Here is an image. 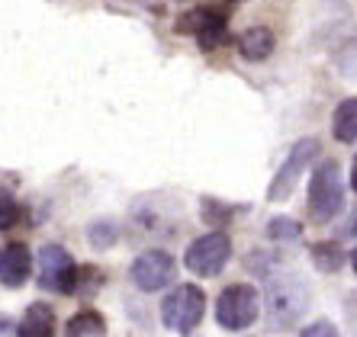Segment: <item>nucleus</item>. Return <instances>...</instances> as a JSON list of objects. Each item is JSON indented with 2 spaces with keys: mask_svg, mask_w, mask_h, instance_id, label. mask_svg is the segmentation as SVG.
<instances>
[{
  "mask_svg": "<svg viewBox=\"0 0 357 337\" xmlns=\"http://www.w3.org/2000/svg\"><path fill=\"white\" fill-rule=\"evenodd\" d=\"M203 315H206V292L193 283H183L161 299V321L174 334H193Z\"/></svg>",
  "mask_w": 357,
  "mask_h": 337,
  "instance_id": "f257e3e1",
  "label": "nucleus"
},
{
  "mask_svg": "<svg viewBox=\"0 0 357 337\" xmlns=\"http://www.w3.org/2000/svg\"><path fill=\"white\" fill-rule=\"evenodd\" d=\"M261 315V296L248 283H235L222 289L216 299V321L225 331H248Z\"/></svg>",
  "mask_w": 357,
  "mask_h": 337,
  "instance_id": "f03ea898",
  "label": "nucleus"
},
{
  "mask_svg": "<svg viewBox=\"0 0 357 337\" xmlns=\"http://www.w3.org/2000/svg\"><path fill=\"white\" fill-rule=\"evenodd\" d=\"M344 206V183H341V167L335 161H322L312 171V187H309V212L316 222H332Z\"/></svg>",
  "mask_w": 357,
  "mask_h": 337,
  "instance_id": "7ed1b4c3",
  "label": "nucleus"
},
{
  "mask_svg": "<svg viewBox=\"0 0 357 337\" xmlns=\"http://www.w3.org/2000/svg\"><path fill=\"white\" fill-rule=\"evenodd\" d=\"M39 286L45 292H59V296H75L77 283V263L61 244H45L39 251Z\"/></svg>",
  "mask_w": 357,
  "mask_h": 337,
  "instance_id": "20e7f679",
  "label": "nucleus"
},
{
  "mask_svg": "<svg viewBox=\"0 0 357 337\" xmlns=\"http://www.w3.org/2000/svg\"><path fill=\"white\" fill-rule=\"evenodd\" d=\"M232 257V241L222 231H209L203 238H197L187 254H183V267L197 276H219L225 270V263Z\"/></svg>",
  "mask_w": 357,
  "mask_h": 337,
  "instance_id": "39448f33",
  "label": "nucleus"
},
{
  "mask_svg": "<svg viewBox=\"0 0 357 337\" xmlns=\"http://www.w3.org/2000/svg\"><path fill=\"white\" fill-rule=\"evenodd\" d=\"M316 155H319V141H316V139H299L296 145L290 148L287 161L280 164L277 177L271 180L267 199H274V203H283V199H290L293 189H296V183H299V177H303V173L312 167Z\"/></svg>",
  "mask_w": 357,
  "mask_h": 337,
  "instance_id": "423d86ee",
  "label": "nucleus"
},
{
  "mask_svg": "<svg viewBox=\"0 0 357 337\" xmlns=\"http://www.w3.org/2000/svg\"><path fill=\"white\" fill-rule=\"evenodd\" d=\"M177 276V263L167 251H145L132 260V270H129V280L142 289V292H161L174 283Z\"/></svg>",
  "mask_w": 357,
  "mask_h": 337,
  "instance_id": "0eeeda50",
  "label": "nucleus"
},
{
  "mask_svg": "<svg viewBox=\"0 0 357 337\" xmlns=\"http://www.w3.org/2000/svg\"><path fill=\"white\" fill-rule=\"evenodd\" d=\"M306 299H309L306 283L290 273L283 283H271L267 312H271V318H274L277 324H290V321H296L299 315L306 312Z\"/></svg>",
  "mask_w": 357,
  "mask_h": 337,
  "instance_id": "6e6552de",
  "label": "nucleus"
},
{
  "mask_svg": "<svg viewBox=\"0 0 357 337\" xmlns=\"http://www.w3.org/2000/svg\"><path fill=\"white\" fill-rule=\"evenodd\" d=\"M174 29L177 33L197 36L203 52L219 49V45L229 39V19H225V13H219V10H206V7L193 10V13H187L183 19H177Z\"/></svg>",
  "mask_w": 357,
  "mask_h": 337,
  "instance_id": "1a4fd4ad",
  "label": "nucleus"
},
{
  "mask_svg": "<svg viewBox=\"0 0 357 337\" xmlns=\"http://www.w3.org/2000/svg\"><path fill=\"white\" fill-rule=\"evenodd\" d=\"M33 273V257L29 247L20 241H10L7 247H0V283L7 289H20Z\"/></svg>",
  "mask_w": 357,
  "mask_h": 337,
  "instance_id": "9d476101",
  "label": "nucleus"
},
{
  "mask_svg": "<svg viewBox=\"0 0 357 337\" xmlns=\"http://www.w3.org/2000/svg\"><path fill=\"white\" fill-rule=\"evenodd\" d=\"M277 49V39L271 29H264V26H251V29H245L238 39V52L245 61H264V58H271Z\"/></svg>",
  "mask_w": 357,
  "mask_h": 337,
  "instance_id": "9b49d317",
  "label": "nucleus"
},
{
  "mask_svg": "<svg viewBox=\"0 0 357 337\" xmlns=\"http://www.w3.org/2000/svg\"><path fill=\"white\" fill-rule=\"evenodd\" d=\"M17 334L23 337H52L55 334V312L45 302H36L26 308V318L20 321Z\"/></svg>",
  "mask_w": 357,
  "mask_h": 337,
  "instance_id": "f8f14e48",
  "label": "nucleus"
},
{
  "mask_svg": "<svg viewBox=\"0 0 357 337\" xmlns=\"http://www.w3.org/2000/svg\"><path fill=\"white\" fill-rule=\"evenodd\" d=\"M332 132L341 145H354L357 141V100L354 97H344L338 107H335Z\"/></svg>",
  "mask_w": 357,
  "mask_h": 337,
  "instance_id": "ddd939ff",
  "label": "nucleus"
},
{
  "mask_svg": "<svg viewBox=\"0 0 357 337\" xmlns=\"http://www.w3.org/2000/svg\"><path fill=\"white\" fill-rule=\"evenodd\" d=\"M309 257H312L319 273H338L341 267L351 260L348 251L341 244H335V241H319V244H312L309 247Z\"/></svg>",
  "mask_w": 357,
  "mask_h": 337,
  "instance_id": "4468645a",
  "label": "nucleus"
},
{
  "mask_svg": "<svg viewBox=\"0 0 357 337\" xmlns=\"http://www.w3.org/2000/svg\"><path fill=\"white\" fill-rule=\"evenodd\" d=\"M65 334L68 337H103L107 334V321L97 312H77L75 318L68 321Z\"/></svg>",
  "mask_w": 357,
  "mask_h": 337,
  "instance_id": "2eb2a0df",
  "label": "nucleus"
},
{
  "mask_svg": "<svg viewBox=\"0 0 357 337\" xmlns=\"http://www.w3.org/2000/svg\"><path fill=\"white\" fill-rule=\"evenodd\" d=\"M267 238L277 241V244H290V241L303 238V225H299L296 219H290V215H277V219H271V225H267Z\"/></svg>",
  "mask_w": 357,
  "mask_h": 337,
  "instance_id": "dca6fc26",
  "label": "nucleus"
},
{
  "mask_svg": "<svg viewBox=\"0 0 357 337\" xmlns=\"http://www.w3.org/2000/svg\"><path fill=\"white\" fill-rule=\"evenodd\" d=\"M87 241H91V247H97V251H109V247L119 241V225L109 222V219H97V222L87 228Z\"/></svg>",
  "mask_w": 357,
  "mask_h": 337,
  "instance_id": "f3484780",
  "label": "nucleus"
},
{
  "mask_svg": "<svg viewBox=\"0 0 357 337\" xmlns=\"http://www.w3.org/2000/svg\"><path fill=\"white\" fill-rule=\"evenodd\" d=\"M20 219V206H17V199H13V193L10 189L0 187V231H7L13 228Z\"/></svg>",
  "mask_w": 357,
  "mask_h": 337,
  "instance_id": "a211bd4d",
  "label": "nucleus"
},
{
  "mask_svg": "<svg viewBox=\"0 0 357 337\" xmlns=\"http://www.w3.org/2000/svg\"><path fill=\"white\" fill-rule=\"evenodd\" d=\"M203 219H206L209 225H225L229 222V219H232L235 215V206H222V203H216V199H203Z\"/></svg>",
  "mask_w": 357,
  "mask_h": 337,
  "instance_id": "6ab92c4d",
  "label": "nucleus"
},
{
  "mask_svg": "<svg viewBox=\"0 0 357 337\" xmlns=\"http://www.w3.org/2000/svg\"><path fill=\"white\" fill-rule=\"evenodd\" d=\"M316 334H325V337H332V334H338V331L328 324V321H319L316 328H303V337H316Z\"/></svg>",
  "mask_w": 357,
  "mask_h": 337,
  "instance_id": "aec40b11",
  "label": "nucleus"
},
{
  "mask_svg": "<svg viewBox=\"0 0 357 337\" xmlns=\"http://www.w3.org/2000/svg\"><path fill=\"white\" fill-rule=\"evenodd\" d=\"M13 331H17V328H13V321L0 315V334H13Z\"/></svg>",
  "mask_w": 357,
  "mask_h": 337,
  "instance_id": "412c9836",
  "label": "nucleus"
},
{
  "mask_svg": "<svg viewBox=\"0 0 357 337\" xmlns=\"http://www.w3.org/2000/svg\"><path fill=\"white\" fill-rule=\"evenodd\" d=\"M232 3H245V0H232Z\"/></svg>",
  "mask_w": 357,
  "mask_h": 337,
  "instance_id": "4be33fe9",
  "label": "nucleus"
}]
</instances>
